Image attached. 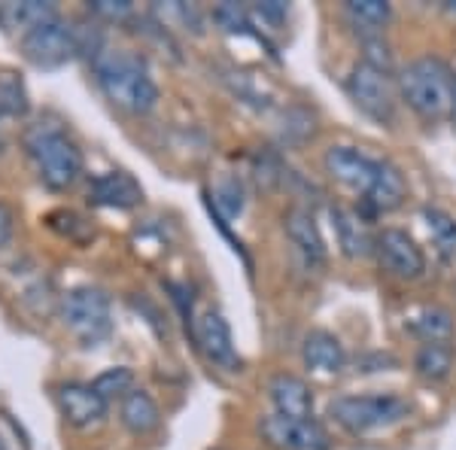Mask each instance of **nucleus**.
I'll use <instances>...</instances> for the list:
<instances>
[{"instance_id":"obj_1","label":"nucleus","mask_w":456,"mask_h":450,"mask_svg":"<svg viewBox=\"0 0 456 450\" xmlns=\"http://www.w3.org/2000/svg\"><path fill=\"white\" fill-rule=\"evenodd\" d=\"M94 77L104 92V98L122 113L146 116L159 104V86L150 77L146 58L128 49H116V53H101L94 61Z\"/></svg>"},{"instance_id":"obj_2","label":"nucleus","mask_w":456,"mask_h":450,"mask_svg":"<svg viewBox=\"0 0 456 450\" xmlns=\"http://www.w3.org/2000/svg\"><path fill=\"white\" fill-rule=\"evenodd\" d=\"M399 92L423 119H444L456 113V73L441 58H417L399 77Z\"/></svg>"},{"instance_id":"obj_3","label":"nucleus","mask_w":456,"mask_h":450,"mask_svg":"<svg viewBox=\"0 0 456 450\" xmlns=\"http://www.w3.org/2000/svg\"><path fill=\"white\" fill-rule=\"evenodd\" d=\"M21 143H25L28 159L34 161L37 174H40V180L49 189L55 192L70 189L79 180V174H83V152L68 137V131H61L58 125L49 122L31 125L25 131V137H21Z\"/></svg>"},{"instance_id":"obj_4","label":"nucleus","mask_w":456,"mask_h":450,"mask_svg":"<svg viewBox=\"0 0 456 450\" xmlns=\"http://www.w3.org/2000/svg\"><path fill=\"white\" fill-rule=\"evenodd\" d=\"M408 414L411 405L402 396H341L329 405V417L353 435L387 430L402 423Z\"/></svg>"},{"instance_id":"obj_5","label":"nucleus","mask_w":456,"mask_h":450,"mask_svg":"<svg viewBox=\"0 0 456 450\" xmlns=\"http://www.w3.org/2000/svg\"><path fill=\"white\" fill-rule=\"evenodd\" d=\"M61 320L86 347L101 344L113 331V314H110V299L104 290L94 286H77L64 295Z\"/></svg>"},{"instance_id":"obj_6","label":"nucleus","mask_w":456,"mask_h":450,"mask_svg":"<svg viewBox=\"0 0 456 450\" xmlns=\"http://www.w3.org/2000/svg\"><path fill=\"white\" fill-rule=\"evenodd\" d=\"M21 53H25V58L34 68H43V70L64 68V64L79 55L77 34H73V28L68 21H61L55 16V19L43 21V25L31 28L28 34H21Z\"/></svg>"},{"instance_id":"obj_7","label":"nucleus","mask_w":456,"mask_h":450,"mask_svg":"<svg viewBox=\"0 0 456 450\" xmlns=\"http://www.w3.org/2000/svg\"><path fill=\"white\" fill-rule=\"evenodd\" d=\"M347 92L353 104L371 116L374 122L389 125L395 119V88L387 70L371 68L369 61H359L347 77Z\"/></svg>"},{"instance_id":"obj_8","label":"nucleus","mask_w":456,"mask_h":450,"mask_svg":"<svg viewBox=\"0 0 456 450\" xmlns=\"http://www.w3.org/2000/svg\"><path fill=\"white\" fill-rule=\"evenodd\" d=\"M259 430L271 447H281V450H329L332 447L326 430H322L316 420H289L281 414H271L262 420Z\"/></svg>"},{"instance_id":"obj_9","label":"nucleus","mask_w":456,"mask_h":450,"mask_svg":"<svg viewBox=\"0 0 456 450\" xmlns=\"http://www.w3.org/2000/svg\"><path fill=\"white\" fill-rule=\"evenodd\" d=\"M374 250L380 256V265L389 271L393 277L402 280H417L423 277L426 271V259L423 250L417 247L414 238L402 228H384V232L374 238Z\"/></svg>"},{"instance_id":"obj_10","label":"nucleus","mask_w":456,"mask_h":450,"mask_svg":"<svg viewBox=\"0 0 456 450\" xmlns=\"http://www.w3.org/2000/svg\"><path fill=\"white\" fill-rule=\"evenodd\" d=\"M322 165H326L329 176L341 183V186L359 192V195H369L380 161L369 159L365 152L353 150V146H332L326 152V159H322Z\"/></svg>"},{"instance_id":"obj_11","label":"nucleus","mask_w":456,"mask_h":450,"mask_svg":"<svg viewBox=\"0 0 456 450\" xmlns=\"http://www.w3.org/2000/svg\"><path fill=\"white\" fill-rule=\"evenodd\" d=\"M195 338L201 344L204 356L210 363L228 368V372H240V356L234 350V338H232V329H228L225 316L219 311H204L198 316L195 323Z\"/></svg>"},{"instance_id":"obj_12","label":"nucleus","mask_w":456,"mask_h":450,"mask_svg":"<svg viewBox=\"0 0 456 450\" xmlns=\"http://www.w3.org/2000/svg\"><path fill=\"white\" fill-rule=\"evenodd\" d=\"M58 408L77 430H92L107 417V402L92 383H61L58 387Z\"/></svg>"},{"instance_id":"obj_13","label":"nucleus","mask_w":456,"mask_h":450,"mask_svg":"<svg viewBox=\"0 0 456 450\" xmlns=\"http://www.w3.org/2000/svg\"><path fill=\"white\" fill-rule=\"evenodd\" d=\"M88 198L92 204H101V208H116V210H128L137 208L143 201V189L141 183L125 171H107L98 174L88 186Z\"/></svg>"},{"instance_id":"obj_14","label":"nucleus","mask_w":456,"mask_h":450,"mask_svg":"<svg viewBox=\"0 0 456 450\" xmlns=\"http://www.w3.org/2000/svg\"><path fill=\"white\" fill-rule=\"evenodd\" d=\"M268 396L274 402L277 414L289 420H311L314 417V393L296 374H274L268 380Z\"/></svg>"},{"instance_id":"obj_15","label":"nucleus","mask_w":456,"mask_h":450,"mask_svg":"<svg viewBox=\"0 0 456 450\" xmlns=\"http://www.w3.org/2000/svg\"><path fill=\"white\" fill-rule=\"evenodd\" d=\"M301 359L311 372L320 374H338L344 365H347V353H344V344L338 341L332 331L316 329L311 335H305V344H301Z\"/></svg>"},{"instance_id":"obj_16","label":"nucleus","mask_w":456,"mask_h":450,"mask_svg":"<svg viewBox=\"0 0 456 450\" xmlns=\"http://www.w3.org/2000/svg\"><path fill=\"white\" fill-rule=\"evenodd\" d=\"M283 228H286V234H289V241L296 243V250L305 256L307 262H311V265L326 262V243H322V234H320V228H316V219H314L311 210H305V208L286 210Z\"/></svg>"},{"instance_id":"obj_17","label":"nucleus","mask_w":456,"mask_h":450,"mask_svg":"<svg viewBox=\"0 0 456 450\" xmlns=\"http://www.w3.org/2000/svg\"><path fill=\"white\" fill-rule=\"evenodd\" d=\"M404 198H408V183H404V174L393 161H380L378 165V176H374V186L369 189V195L362 198L371 208V213H389L395 208H402Z\"/></svg>"},{"instance_id":"obj_18","label":"nucleus","mask_w":456,"mask_h":450,"mask_svg":"<svg viewBox=\"0 0 456 450\" xmlns=\"http://www.w3.org/2000/svg\"><path fill=\"white\" fill-rule=\"evenodd\" d=\"M332 225H335V234H338V243H341L344 256H350V259H362V256L371 253L374 238H371L369 225H365V219L359 217L356 210L332 208Z\"/></svg>"},{"instance_id":"obj_19","label":"nucleus","mask_w":456,"mask_h":450,"mask_svg":"<svg viewBox=\"0 0 456 450\" xmlns=\"http://www.w3.org/2000/svg\"><path fill=\"white\" fill-rule=\"evenodd\" d=\"M119 420H122V426L131 435H150V432H156L159 423H161L156 398L146 393V389H131V393L122 398Z\"/></svg>"},{"instance_id":"obj_20","label":"nucleus","mask_w":456,"mask_h":450,"mask_svg":"<svg viewBox=\"0 0 456 450\" xmlns=\"http://www.w3.org/2000/svg\"><path fill=\"white\" fill-rule=\"evenodd\" d=\"M344 12H347L350 25L356 28L365 40L380 37V31H384L389 25V19H393V10H389V4H384V0H347Z\"/></svg>"},{"instance_id":"obj_21","label":"nucleus","mask_w":456,"mask_h":450,"mask_svg":"<svg viewBox=\"0 0 456 450\" xmlns=\"http://www.w3.org/2000/svg\"><path fill=\"white\" fill-rule=\"evenodd\" d=\"M411 331L420 338L423 344H451L453 338V316L444 307H429L411 323Z\"/></svg>"},{"instance_id":"obj_22","label":"nucleus","mask_w":456,"mask_h":450,"mask_svg":"<svg viewBox=\"0 0 456 450\" xmlns=\"http://www.w3.org/2000/svg\"><path fill=\"white\" fill-rule=\"evenodd\" d=\"M0 16L10 28H19L21 34H28L31 28L43 25V21L55 19V6L53 4H40V0H28V4H6L0 10Z\"/></svg>"},{"instance_id":"obj_23","label":"nucleus","mask_w":456,"mask_h":450,"mask_svg":"<svg viewBox=\"0 0 456 450\" xmlns=\"http://www.w3.org/2000/svg\"><path fill=\"white\" fill-rule=\"evenodd\" d=\"M414 368L426 380H444L453 368L451 344H423L414 356Z\"/></svg>"},{"instance_id":"obj_24","label":"nucleus","mask_w":456,"mask_h":450,"mask_svg":"<svg viewBox=\"0 0 456 450\" xmlns=\"http://www.w3.org/2000/svg\"><path fill=\"white\" fill-rule=\"evenodd\" d=\"M28 88L16 70H0V116L28 113Z\"/></svg>"},{"instance_id":"obj_25","label":"nucleus","mask_w":456,"mask_h":450,"mask_svg":"<svg viewBox=\"0 0 456 450\" xmlns=\"http://www.w3.org/2000/svg\"><path fill=\"white\" fill-rule=\"evenodd\" d=\"M423 219L429 225L432 241L438 243L444 253H456V219L441 208H423Z\"/></svg>"},{"instance_id":"obj_26","label":"nucleus","mask_w":456,"mask_h":450,"mask_svg":"<svg viewBox=\"0 0 456 450\" xmlns=\"http://www.w3.org/2000/svg\"><path fill=\"white\" fill-rule=\"evenodd\" d=\"M94 389H98V396L104 398V402H110V398H125L134 389V372L131 368H107L104 374H98L92 383Z\"/></svg>"},{"instance_id":"obj_27","label":"nucleus","mask_w":456,"mask_h":450,"mask_svg":"<svg viewBox=\"0 0 456 450\" xmlns=\"http://www.w3.org/2000/svg\"><path fill=\"white\" fill-rule=\"evenodd\" d=\"M213 21H216L225 34H244L249 28L247 10H244V6H238V4H219L216 10H213Z\"/></svg>"},{"instance_id":"obj_28","label":"nucleus","mask_w":456,"mask_h":450,"mask_svg":"<svg viewBox=\"0 0 456 450\" xmlns=\"http://www.w3.org/2000/svg\"><path fill=\"white\" fill-rule=\"evenodd\" d=\"M88 10L94 12L98 19H107V21H125L134 12V6L128 0H92Z\"/></svg>"},{"instance_id":"obj_29","label":"nucleus","mask_w":456,"mask_h":450,"mask_svg":"<svg viewBox=\"0 0 456 450\" xmlns=\"http://www.w3.org/2000/svg\"><path fill=\"white\" fill-rule=\"evenodd\" d=\"M216 204L223 208L225 217H238L240 208H244V192H240V183L238 180H228L223 189L216 192Z\"/></svg>"},{"instance_id":"obj_30","label":"nucleus","mask_w":456,"mask_h":450,"mask_svg":"<svg viewBox=\"0 0 456 450\" xmlns=\"http://www.w3.org/2000/svg\"><path fill=\"white\" fill-rule=\"evenodd\" d=\"M256 12H259L262 19H268L271 25H281V21H286V16H289V6L271 0V4H259V6H256Z\"/></svg>"},{"instance_id":"obj_31","label":"nucleus","mask_w":456,"mask_h":450,"mask_svg":"<svg viewBox=\"0 0 456 450\" xmlns=\"http://www.w3.org/2000/svg\"><path fill=\"white\" fill-rule=\"evenodd\" d=\"M12 228H16V217H12L10 204L0 201V250L6 247V241L12 238Z\"/></svg>"},{"instance_id":"obj_32","label":"nucleus","mask_w":456,"mask_h":450,"mask_svg":"<svg viewBox=\"0 0 456 450\" xmlns=\"http://www.w3.org/2000/svg\"><path fill=\"white\" fill-rule=\"evenodd\" d=\"M6 146V137H4V128H0V150Z\"/></svg>"},{"instance_id":"obj_33","label":"nucleus","mask_w":456,"mask_h":450,"mask_svg":"<svg viewBox=\"0 0 456 450\" xmlns=\"http://www.w3.org/2000/svg\"><path fill=\"white\" fill-rule=\"evenodd\" d=\"M0 450H6V447H4V441H0Z\"/></svg>"}]
</instances>
